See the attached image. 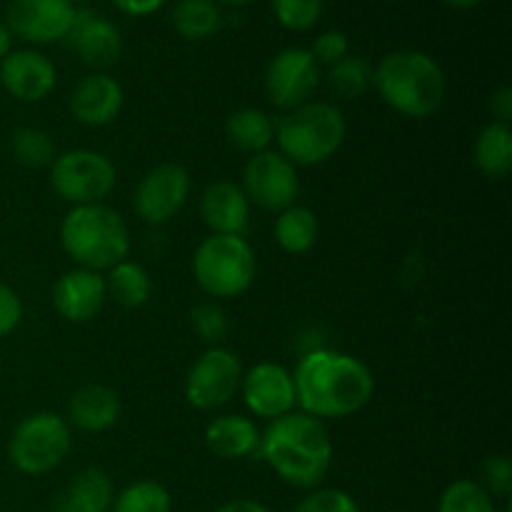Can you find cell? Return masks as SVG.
<instances>
[{
	"label": "cell",
	"mask_w": 512,
	"mask_h": 512,
	"mask_svg": "<svg viewBox=\"0 0 512 512\" xmlns=\"http://www.w3.org/2000/svg\"><path fill=\"white\" fill-rule=\"evenodd\" d=\"M300 413L318 420L350 418L375 395L373 370L355 355L340 350H308L293 373Z\"/></svg>",
	"instance_id": "cell-1"
},
{
	"label": "cell",
	"mask_w": 512,
	"mask_h": 512,
	"mask_svg": "<svg viewBox=\"0 0 512 512\" xmlns=\"http://www.w3.org/2000/svg\"><path fill=\"white\" fill-rule=\"evenodd\" d=\"M258 455L283 483L298 490H315L333 465V438L323 420L293 410L270 420L260 433Z\"/></svg>",
	"instance_id": "cell-2"
},
{
	"label": "cell",
	"mask_w": 512,
	"mask_h": 512,
	"mask_svg": "<svg viewBox=\"0 0 512 512\" xmlns=\"http://www.w3.org/2000/svg\"><path fill=\"white\" fill-rule=\"evenodd\" d=\"M373 88L380 100L403 118L425 120L440 110L448 93L445 70L425 50H393L373 68Z\"/></svg>",
	"instance_id": "cell-3"
},
{
	"label": "cell",
	"mask_w": 512,
	"mask_h": 512,
	"mask_svg": "<svg viewBox=\"0 0 512 512\" xmlns=\"http://www.w3.org/2000/svg\"><path fill=\"white\" fill-rule=\"evenodd\" d=\"M60 248L78 268L103 273L130 255V228L105 203L75 205L60 223Z\"/></svg>",
	"instance_id": "cell-4"
},
{
	"label": "cell",
	"mask_w": 512,
	"mask_h": 512,
	"mask_svg": "<svg viewBox=\"0 0 512 512\" xmlns=\"http://www.w3.org/2000/svg\"><path fill=\"white\" fill-rule=\"evenodd\" d=\"M348 123L338 105L328 100H310L300 108L288 110L275 123L278 153L298 168L323 165L343 148Z\"/></svg>",
	"instance_id": "cell-5"
},
{
	"label": "cell",
	"mask_w": 512,
	"mask_h": 512,
	"mask_svg": "<svg viewBox=\"0 0 512 512\" xmlns=\"http://www.w3.org/2000/svg\"><path fill=\"white\" fill-rule=\"evenodd\" d=\"M258 275V258L245 235H208L193 255V278L213 300L240 298Z\"/></svg>",
	"instance_id": "cell-6"
},
{
	"label": "cell",
	"mask_w": 512,
	"mask_h": 512,
	"mask_svg": "<svg viewBox=\"0 0 512 512\" xmlns=\"http://www.w3.org/2000/svg\"><path fill=\"white\" fill-rule=\"evenodd\" d=\"M73 448V430L63 415L33 413L15 425L8 440V458L23 475L53 473Z\"/></svg>",
	"instance_id": "cell-7"
},
{
	"label": "cell",
	"mask_w": 512,
	"mask_h": 512,
	"mask_svg": "<svg viewBox=\"0 0 512 512\" xmlns=\"http://www.w3.org/2000/svg\"><path fill=\"white\" fill-rule=\"evenodd\" d=\"M115 183H118V170L113 160L98 150H68L50 165V185L73 208L105 203Z\"/></svg>",
	"instance_id": "cell-8"
},
{
	"label": "cell",
	"mask_w": 512,
	"mask_h": 512,
	"mask_svg": "<svg viewBox=\"0 0 512 512\" xmlns=\"http://www.w3.org/2000/svg\"><path fill=\"white\" fill-rule=\"evenodd\" d=\"M243 373V363L235 350L213 345L190 365L188 378H185V400L195 410L223 408L240 390Z\"/></svg>",
	"instance_id": "cell-9"
},
{
	"label": "cell",
	"mask_w": 512,
	"mask_h": 512,
	"mask_svg": "<svg viewBox=\"0 0 512 512\" xmlns=\"http://www.w3.org/2000/svg\"><path fill=\"white\" fill-rule=\"evenodd\" d=\"M240 188L250 205H258L265 213H280L298 200V168L278 150H263V153L248 158Z\"/></svg>",
	"instance_id": "cell-10"
},
{
	"label": "cell",
	"mask_w": 512,
	"mask_h": 512,
	"mask_svg": "<svg viewBox=\"0 0 512 512\" xmlns=\"http://www.w3.org/2000/svg\"><path fill=\"white\" fill-rule=\"evenodd\" d=\"M323 83V70L308 48H285L265 70V95L270 105L283 113L310 103Z\"/></svg>",
	"instance_id": "cell-11"
},
{
	"label": "cell",
	"mask_w": 512,
	"mask_h": 512,
	"mask_svg": "<svg viewBox=\"0 0 512 512\" xmlns=\"http://www.w3.org/2000/svg\"><path fill=\"white\" fill-rule=\"evenodd\" d=\"M193 180L185 165L180 163H160L140 178L133 195V210L145 225L170 223L180 210L185 208L190 198Z\"/></svg>",
	"instance_id": "cell-12"
},
{
	"label": "cell",
	"mask_w": 512,
	"mask_h": 512,
	"mask_svg": "<svg viewBox=\"0 0 512 512\" xmlns=\"http://www.w3.org/2000/svg\"><path fill=\"white\" fill-rule=\"evenodd\" d=\"M78 8L73 0H10L5 25L13 38L28 45H50L65 40Z\"/></svg>",
	"instance_id": "cell-13"
},
{
	"label": "cell",
	"mask_w": 512,
	"mask_h": 512,
	"mask_svg": "<svg viewBox=\"0 0 512 512\" xmlns=\"http://www.w3.org/2000/svg\"><path fill=\"white\" fill-rule=\"evenodd\" d=\"M243 403L255 418L275 420L293 413L295 400L293 373L278 363H258L245 370L240 380Z\"/></svg>",
	"instance_id": "cell-14"
},
{
	"label": "cell",
	"mask_w": 512,
	"mask_h": 512,
	"mask_svg": "<svg viewBox=\"0 0 512 512\" xmlns=\"http://www.w3.org/2000/svg\"><path fill=\"white\" fill-rule=\"evenodd\" d=\"M63 43L78 55L80 63L93 68V73H105L123 55V35L118 25L90 10L75 13L73 28L65 35Z\"/></svg>",
	"instance_id": "cell-15"
},
{
	"label": "cell",
	"mask_w": 512,
	"mask_h": 512,
	"mask_svg": "<svg viewBox=\"0 0 512 512\" xmlns=\"http://www.w3.org/2000/svg\"><path fill=\"white\" fill-rule=\"evenodd\" d=\"M58 85V68L35 48H18L0 60V88L20 103H40Z\"/></svg>",
	"instance_id": "cell-16"
},
{
	"label": "cell",
	"mask_w": 512,
	"mask_h": 512,
	"mask_svg": "<svg viewBox=\"0 0 512 512\" xmlns=\"http://www.w3.org/2000/svg\"><path fill=\"white\" fill-rule=\"evenodd\" d=\"M123 103V85L113 75L88 73L70 90L68 110L85 128H105L118 120Z\"/></svg>",
	"instance_id": "cell-17"
},
{
	"label": "cell",
	"mask_w": 512,
	"mask_h": 512,
	"mask_svg": "<svg viewBox=\"0 0 512 512\" xmlns=\"http://www.w3.org/2000/svg\"><path fill=\"white\" fill-rule=\"evenodd\" d=\"M50 300H53L55 313L68 323H90L98 318L108 300L105 275L85 268L68 270L55 280Z\"/></svg>",
	"instance_id": "cell-18"
},
{
	"label": "cell",
	"mask_w": 512,
	"mask_h": 512,
	"mask_svg": "<svg viewBox=\"0 0 512 512\" xmlns=\"http://www.w3.org/2000/svg\"><path fill=\"white\" fill-rule=\"evenodd\" d=\"M200 218L210 235H245L250 225V203L243 188L230 180L210 183L200 195Z\"/></svg>",
	"instance_id": "cell-19"
},
{
	"label": "cell",
	"mask_w": 512,
	"mask_h": 512,
	"mask_svg": "<svg viewBox=\"0 0 512 512\" xmlns=\"http://www.w3.org/2000/svg\"><path fill=\"white\" fill-rule=\"evenodd\" d=\"M120 398L108 385H85L75 390L65 408V420L70 428L83 433H105L120 420Z\"/></svg>",
	"instance_id": "cell-20"
},
{
	"label": "cell",
	"mask_w": 512,
	"mask_h": 512,
	"mask_svg": "<svg viewBox=\"0 0 512 512\" xmlns=\"http://www.w3.org/2000/svg\"><path fill=\"white\" fill-rule=\"evenodd\" d=\"M115 488L103 468H85L60 490L50 503V512H110Z\"/></svg>",
	"instance_id": "cell-21"
},
{
	"label": "cell",
	"mask_w": 512,
	"mask_h": 512,
	"mask_svg": "<svg viewBox=\"0 0 512 512\" xmlns=\"http://www.w3.org/2000/svg\"><path fill=\"white\" fill-rule=\"evenodd\" d=\"M205 445L223 460H245L258 453L260 430L245 415H220L205 428Z\"/></svg>",
	"instance_id": "cell-22"
},
{
	"label": "cell",
	"mask_w": 512,
	"mask_h": 512,
	"mask_svg": "<svg viewBox=\"0 0 512 512\" xmlns=\"http://www.w3.org/2000/svg\"><path fill=\"white\" fill-rule=\"evenodd\" d=\"M225 138L240 153L258 155L273 145L275 120L260 108H240L225 120Z\"/></svg>",
	"instance_id": "cell-23"
},
{
	"label": "cell",
	"mask_w": 512,
	"mask_h": 512,
	"mask_svg": "<svg viewBox=\"0 0 512 512\" xmlns=\"http://www.w3.org/2000/svg\"><path fill=\"white\" fill-rule=\"evenodd\" d=\"M473 163L485 178L503 180L512 170V128L505 123H488L473 145Z\"/></svg>",
	"instance_id": "cell-24"
},
{
	"label": "cell",
	"mask_w": 512,
	"mask_h": 512,
	"mask_svg": "<svg viewBox=\"0 0 512 512\" xmlns=\"http://www.w3.org/2000/svg\"><path fill=\"white\" fill-rule=\"evenodd\" d=\"M320 223L318 215L305 205H290V208L280 210L273 225V238L280 245V250L288 255H303L313 250L318 243Z\"/></svg>",
	"instance_id": "cell-25"
},
{
	"label": "cell",
	"mask_w": 512,
	"mask_h": 512,
	"mask_svg": "<svg viewBox=\"0 0 512 512\" xmlns=\"http://www.w3.org/2000/svg\"><path fill=\"white\" fill-rule=\"evenodd\" d=\"M173 30L185 40H208L223 28V8L215 0H178L170 13Z\"/></svg>",
	"instance_id": "cell-26"
},
{
	"label": "cell",
	"mask_w": 512,
	"mask_h": 512,
	"mask_svg": "<svg viewBox=\"0 0 512 512\" xmlns=\"http://www.w3.org/2000/svg\"><path fill=\"white\" fill-rule=\"evenodd\" d=\"M105 288H108V298H113L120 308H143L153 293V280L150 273L140 263L133 260H123V263L113 265L105 275Z\"/></svg>",
	"instance_id": "cell-27"
},
{
	"label": "cell",
	"mask_w": 512,
	"mask_h": 512,
	"mask_svg": "<svg viewBox=\"0 0 512 512\" xmlns=\"http://www.w3.org/2000/svg\"><path fill=\"white\" fill-rule=\"evenodd\" d=\"M325 83L338 98L355 100L373 88V65L363 55H348L340 63L330 65Z\"/></svg>",
	"instance_id": "cell-28"
},
{
	"label": "cell",
	"mask_w": 512,
	"mask_h": 512,
	"mask_svg": "<svg viewBox=\"0 0 512 512\" xmlns=\"http://www.w3.org/2000/svg\"><path fill=\"white\" fill-rule=\"evenodd\" d=\"M10 153L20 165L33 170L48 168L58 158L50 133H45L43 128H33V125L18 128L10 135Z\"/></svg>",
	"instance_id": "cell-29"
},
{
	"label": "cell",
	"mask_w": 512,
	"mask_h": 512,
	"mask_svg": "<svg viewBox=\"0 0 512 512\" xmlns=\"http://www.w3.org/2000/svg\"><path fill=\"white\" fill-rule=\"evenodd\" d=\"M113 512H170L173 498L168 488L155 480H135L113 500Z\"/></svg>",
	"instance_id": "cell-30"
},
{
	"label": "cell",
	"mask_w": 512,
	"mask_h": 512,
	"mask_svg": "<svg viewBox=\"0 0 512 512\" xmlns=\"http://www.w3.org/2000/svg\"><path fill=\"white\" fill-rule=\"evenodd\" d=\"M438 512H498L493 495L475 480H455L443 490Z\"/></svg>",
	"instance_id": "cell-31"
},
{
	"label": "cell",
	"mask_w": 512,
	"mask_h": 512,
	"mask_svg": "<svg viewBox=\"0 0 512 512\" xmlns=\"http://www.w3.org/2000/svg\"><path fill=\"white\" fill-rule=\"evenodd\" d=\"M273 18L290 33H308L323 18V0H270Z\"/></svg>",
	"instance_id": "cell-32"
},
{
	"label": "cell",
	"mask_w": 512,
	"mask_h": 512,
	"mask_svg": "<svg viewBox=\"0 0 512 512\" xmlns=\"http://www.w3.org/2000/svg\"><path fill=\"white\" fill-rule=\"evenodd\" d=\"M190 325H193L195 335H198L203 343H208L210 348L213 345H220L228 335L230 323L225 310L220 308L215 300H205V303H198L193 310H190Z\"/></svg>",
	"instance_id": "cell-33"
},
{
	"label": "cell",
	"mask_w": 512,
	"mask_h": 512,
	"mask_svg": "<svg viewBox=\"0 0 512 512\" xmlns=\"http://www.w3.org/2000/svg\"><path fill=\"white\" fill-rule=\"evenodd\" d=\"M293 512H363L358 500L338 488H315L305 495Z\"/></svg>",
	"instance_id": "cell-34"
},
{
	"label": "cell",
	"mask_w": 512,
	"mask_h": 512,
	"mask_svg": "<svg viewBox=\"0 0 512 512\" xmlns=\"http://www.w3.org/2000/svg\"><path fill=\"white\" fill-rule=\"evenodd\" d=\"M310 55L315 58V63L320 68H330V65L340 63L343 58L350 55V38L343 33V30H323L318 38L313 40V48H310Z\"/></svg>",
	"instance_id": "cell-35"
},
{
	"label": "cell",
	"mask_w": 512,
	"mask_h": 512,
	"mask_svg": "<svg viewBox=\"0 0 512 512\" xmlns=\"http://www.w3.org/2000/svg\"><path fill=\"white\" fill-rule=\"evenodd\" d=\"M483 488L495 498H510L512 493V463L505 455H490L483 463Z\"/></svg>",
	"instance_id": "cell-36"
},
{
	"label": "cell",
	"mask_w": 512,
	"mask_h": 512,
	"mask_svg": "<svg viewBox=\"0 0 512 512\" xmlns=\"http://www.w3.org/2000/svg\"><path fill=\"white\" fill-rule=\"evenodd\" d=\"M20 320H23V300L18 290L10 288L8 283H0V338L15 333Z\"/></svg>",
	"instance_id": "cell-37"
},
{
	"label": "cell",
	"mask_w": 512,
	"mask_h": 512,
	"mask_svg": "<svg viewBox=\"0 0 512 512\" xmlns=\"http://www.w3.org/2000/svg\"><path fill=\"white\" fill-rule=\"evenodd\" d=\"M120 13L130 15V18H145L158 10H163L170 0H110Z\"/></svg>",
	"instance_id": "cell-38"
},
{
	"label": "cell",
	"mask_w": 512,
	"mask_h": 512,
	"mask_svg": "<svg viewBox=\"0 0 512 512\" xmlns=\"http://www.w3.org/2000/svg\"><path fill=\"white\" fill-rule=\"evenodd\" d=\"M490 113H493V123L510 125L512 120V88L510 85H500L490 95Z\"/></svg>",
	"instance_id": "cell-39"
},
{
	"label": "cell",
	"mask_w": 512,
	"mask_h": 512,
	"mask_svg": "<svg viewBox=\"0 0 512 512\" xmlns=\"http://www.w3.org/2000/svg\"><path fill=\"white\" fill-rule=\"evenodd\" d=\"M213 512H270L265 508L263 503L258 500H250V498H238V500H230V503H223L218 510Z\"/></svg>",
	"instance_id": "cell-40"
},
{
	"label": "cell",
	"mask_w": 512,
	"mask_h": 512,
	"mask_svg": "<svg viewBox=\"0 0 512 512\" xmlns=\"http://www.w3.org/2000/svg\"><path fill=\"white\" fill-rule=\"evenodd\" d=\"M13 33H10L8 30V25L5 23H0V60L3 58H8L10 53H13Z\"/></svg>",
	"instance_id": "cell-41"
},
{
	"label": "cell",
	"mask_w": 512,
	"mask_h": 512,
	"mask_svg": "<svg viewBox=\"0 0 512 512\" xmlns=\"http://www.w3.org/2000/svg\"><path fill=\"white\" fill-rule=\"evenodd\" d=\"M440 3H445L448 8H453V10H473V8H478L483 0H440Z\"/></svg>",
	"instance_id": "cell-42"
},
{
	"label": "cell",
	"mask_w": 512,
	"mask_h": 512,
	"mask_svg": "<svg viewBox=\"0 0 512 512\" xmlns=\"http://www.w3.org/2000/svg\"><path fill=\"white\" fill-rule=\"evenodd\" d=\"M215 3L220 5V8H245V5H253L258 3V0H215Z\"/></svg>",
	"instance_id": "cell-43"
},
{
	"label": "cell",
	"mask_w": 512,
	"mask_h": 512,
	"mask_svg": "<svg viewBox=\"0 0 512 512\" xmlns=\"http://www.w3.org/2000/svg\"><path fill=\"white\" fill-rule=\"evenodd\" d=\"M385 3H398V0H385Z\"/></svg>",
	"instance_id": "cell-44"
},
{
	"label": "cell",
	"mask_w": 512,
	"mask_h": 512,
	"mask_svg": "<svg viewBox=\"0 0 512 512\" xmlns=\"http://www.w3.org/2000/svg\"><path fill=\"white\" fill-rule=\"evenodd\" d=\"M73 3H85V0H73Z\"/></svg>",
	"instance_id": "cell-45"
}]
</instances>
